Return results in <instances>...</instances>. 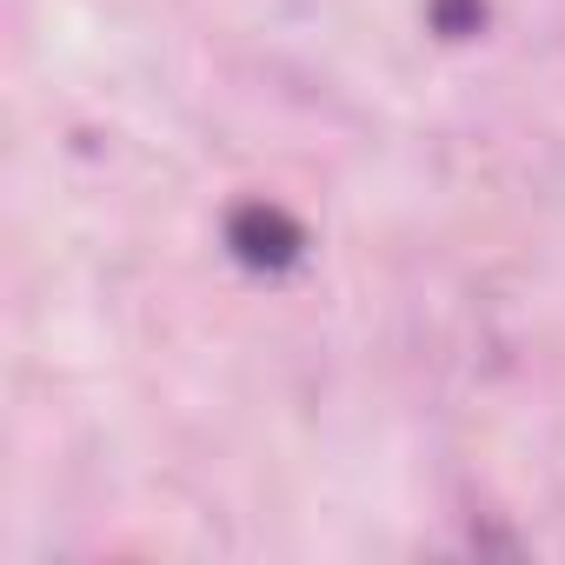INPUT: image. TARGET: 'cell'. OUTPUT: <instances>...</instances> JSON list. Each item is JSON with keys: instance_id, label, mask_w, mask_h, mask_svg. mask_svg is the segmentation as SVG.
<instances>
[{"instance_id": "6da1fadb", "label": "cell", "mask_w": 565, "mask_h": 565, "mask_svg": "<svg viewBox=\"0 0 565 565\" xmlns=\"http://www.w3.org/2000/svg\"><path fill=\"white\" fill-rule=\"evenodd\" d=\"M226 246H233V259L253 266V273H287V266H300V253H307V226H300L287 206H273V200H246V206L226 213Z\"/></svg>"}, {"instance_id": "7a4b0ae2", "label": "cell", "mask_w": 565, "mask_h": 565, "mask_svg": "<svg viewBox=\"0 0 565 565\" xmlns=\"http://www.w3.org/2000/svg\"><path fill=\"white\" fill-rule=\"evenodd\" d=\"M479 21H486V0H433V28L452 34V41L479 34Z\"/></svg>"}]
</instances>
